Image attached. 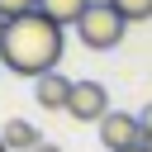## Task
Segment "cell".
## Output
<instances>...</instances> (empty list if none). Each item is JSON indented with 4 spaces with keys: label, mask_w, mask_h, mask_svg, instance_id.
Segmentation results:
<instances>
[{
    "label": "cell",
    "mask_w": 152,
    "mask_h": 152,
    "mask_svg": "<svg viewBox=\"0 0 152 152\" xmlns=\"http://www.w3.org/2000/svg\"><path fill=\"white\" fill-rule=\"evenodd\" d=\"M62 48H66L62 28L33 10V14H24V19H10L5 43H0V66H10L14 76H33V81H38V76L57 71Z\"/></svg>",
    "instance_id": "obj_1"
},
{
    "label": "cell",
    "mask_w": 152,
    "mask_h": 152,
    "mask_svg": "<svg viewBox=\"0 0 152 152\" xmlns=\"http://www.w3.org/2000/svg\"><path fill=\"white\" fill-rule=\"evenodd\" d=\"M124 33H128V19H124L109 0H90V10H86L81 24H76V38H81L90 52H109V48H119Z\"/></svg>",
    "instance_id": "obj_2"
},
{
    "label": "cell",
    "mask_w": 152,
    "mask_h": 152,
    "mask_svg": "<svg viewBox=\"0 0 152 152\" xmlns=\"http://www.w3.org/2000/svg\"><path fill=\"white\" fill-rule=\"evenodd\" d=\"M100 142H104L109 152H133V147H142V124H138V114L109 109V114L100 119Z\"/></svg>",
    "instance_id": "obj_3"
},
{
    "label": "cell",
    "mask_w": 152,
    "mask_h": 152,
    "mask_svg": "<svg viewBox=\"0 0 152 152\" xmlns=\"http://www.w3.org/2000/svg\"><path fill=\"white\" fill-rule=\"evenodd\" d=\"M66 114H71L76 124H100V119L109 114V90H104L100 81H76Z\"/></svg>",
    "instance_id": "obj_4"
},
{
    "label": "cell",
    "mask_w": 152,
    "mask_h": 152,
    "mask_svg": "<svg viewBox=\"0 0 152 152\" xmlns=\"http://www.w3.org/2000/svg\"><path fill=\"white\" fill-rule=\"evenodd\" d=\"M71 90H76V81L62 76V71H48V76L33 81V100H38V109H66V104H71Z\"/></svg>",
    "instance_id": "obj_5"
},
{
    "label": "cell",
    "mask_w": 152,
    "mask_h": 152,
    "mask_svg": "<svg viewBox=\"0 0 152 152\" xmlns=\"http://www.w3.org/2000/svg\"><path fill=\"white\" fill-rule=\"evenodd\" d=\"M86 10H90V0H38V14H43V19H52L57 28H66V24L76 28Z\"/></svg>",
    "instance_id": "obj_6"
},
{
    "label": "cell",
    "mask_w": 152,
    "mask_h": 152,
    "mask_svg": "<svg viewBox=\"0 0 152 152\" xmlns=\"http://www.w3.org/2000/svg\"><path fill=\"white\" fill-rule=\"evenodd\" d=\"M0 142H5L10 152H33L43 138H38V128H33L28 119H10V124L0 128Z\"/></svg>",
    "instance_id": "obj_7"
},
{
    "label": "cell",
    "mask_w": 152,
    "mask_h": 152,
    "mask_svg": "<svg viewBox=\"0 0 152 152\" xmlns=\"http://www.w3.org/2000/svg\"><path fill=\"white\" fill-rule=\"evenodd\" d=\"M128 24H142V19H152V0H109Z\"/></svg>",
    "instance_id": "obj_8"
},
{
    "label": "cell",
    "mask_w": 152,
    "mask_h": 152,
    "mask_svg": "<svg viewBox=\"0 0 152 152\" xmlns=\"http://www.w3.org/2000/svg\"><path fill=\"white\" fill-rule=\"evenodd\" d=\"M33 10H38V0H0V19H24Z\"/></svg>",
    "instance_id": "obj_9"
},
{
    "label": "cell",
    "mask_w": 152,
    "mask_h": 152,
    "mask_svg": "<svg viewBox=\"0 0 152 152\" xmlns=\"http://www.w3.org/2000/svg\"><path fill=\"white\" fill-rule=\"evenodd\" d=\"M33 152H62V147H57V142H38Z\"/></svg>",
    "instance_id": "obj_10"
},
{
    "label": "cell",
    "mask_w": 152,
    "mask_h": 152,
    "mask_svg": "<svg viewBox=\"0 0 152 152\" xmlns=\"http://www.w3.org/2000/svg\"><path fill=\"white\" fill-rule=\"evenodd\" d=\"M5 28H10V19H0V43H5Z\"/></svg>",
    "instance_id": "obj_11"
},
{
    "label": "cell",
    "mask_w": 152,
    "mask_h": 152,
    "mask_svg": "<svg viewBox=\"0 0 152 152\" xmlns=\"http://www.w3.org/2000/svg\"><path fill=\"white\" fill-rule=\"evenodd\" d=\"M133 152H152V147H133Z\"/></svg>",
    "instance_id": "obj_12"
},
{
    "label": "cell",
    "mask_w": 152,
    "mask_h": 152,
    "mask_svg": "<svg viewBox=\"0 0 152 152\" xmlns=\"http://www.w3.org/2000/svg\"><path fill=\"white\" fill-rule=\"evenodd\" d=\"M0 152H10V147H5V142H0Z\"/></svg>",
    "instance_id": "obj_13"
}]
</instances>
